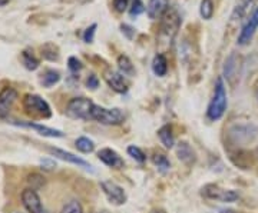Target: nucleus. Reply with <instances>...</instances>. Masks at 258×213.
Listing matches in <instances>:
<instances>
[{
  "instance_id": "nucleus-1",
  "label": "nucleus",
  "mask_w": 258,
  "mask_h": 213,
  "mask_svg": "<svg viewBox=\"0 0 258 213\" xmlns=\"http://www.w3.org/2000/svg\"><path fill=\"white\" fill-rule=\"evenodd\" d=\"M227 106H228V99H227L225 83H224L222 77H218L215 82V89H214L211 102L207 109V118L211 122L220 121L227 111Z\"/></svg>"
},
{
  "instance_id": "nucleus-2",
  "label": "nucleus",
  "mask_w": 258,
  "mask_h": 213,
  "mask_svg": "<svg viewBox=\"0 0 258 213\" xmlns=\"http://www.w3.org/2000/svg\"><path fill=\"white\" fill-rule=\"evenodd\" d=\"M23 109L26 115L35 119H47L52 116L49 103L37 94H26L23 97Z\"/></svg>"
},
{
  "instance_id": "nucleus-3",
  "label": "nucleus",
  "mask_w": 258,
  "mask_h": 213,
  "mask_svg": "<svg viewBox=\"0 0 258 213\" xmlns=\"http://www.w3.org/2000/svg\"><path fill=\"white\" fill-rule=\"evenodd\" d=\"M228 136L235 145L251 143L258 138V126L254 123H234L228 129Z\"/></svg>"
},
{
  "instance_id": "nucleus-4",
  "label": "nucleus",
  "mask_w": 258,
  "mask_h": 213,
  "mask_svg": "<svg viewBox=\"0 0 258 213\" xmlns=\"http://www.w3.org/2000/svg\"><path fill=\"white\" fill-rule=\"evenodd\" d=\"M91 121H96L98 123L106 125V126H118V125L123 123L125 115L118 108L106 109V108H102V106H98V104H93Z\"/></svg>"
},
{
  "instance_id": "nucleus-5",
  "label": "nucleus",
  "mask_w": 258,
  "mask_h": 213,
  "mask_svg": "<svg viewBox=\"0 0 258 213\" xmlns=\"http://www.w3.org/2000/svg\"><path fill=\"white\" fill-rule=\"evenodd\" d=\"M95 103L88 97H74L66 106V115L72 119H81V121H91Z\"/></svg>"
},
{
  "instance_id": "nucleus-6",
  "label": "nucleus",
  "mask_w": 258,
  "mask_h": 213,
  "mask_svg": "<svg viewBox=\"0 0 258 213\" xmlns=\"http://www.w3.org/2000/svg\"><path fill=\"white\" fill-rule=\"evenodd\" d=\"M203 196L210 200H217L222 203H232L240 199V193L232 189H222L218 185H207L203 187Z\"/></svg>"
},
{
  "instance_id": "nucleus-7",
  "label": "nucleus",
  "mask_w": 258,
  "mask_h": 213,
  "mask_svg": "<svg viewBox=\"0 0 258 213\" xmlns=\"http://www.w3.org/2000/svg\"><path fill=\"white\" fill-rule=\"evenodd\" d=\"M101 189L105 196L108 197V200L115 206H122L126 203V192L118 183H115L112 180H103L101 182Z\"/></svg>"
},
{
  "instance_id": "nucleus-8",
  "label": "nucleus",
  "mask_w": 258,
  "mask_h": 213,
  "mask_svg": "<svg viewBox=\"0 0 258 213\" xmlns=\"http://www.w3.org/2000/svg\"><path fill=\"white\" fill-rule=\"evenodd\" d=\"M241 74V59L237 53H231L224 65V77L231 86H235L237 82H240Z\"/></svg>"
},
{
  "instance_id": "nucleus-9",
  "label": "nucleus",
  "mask_w": 258,
  "mask_h": 213,
  "mask_svg": "<svg viewBox=\"0 0 258 213\" xmlns=\"http://www.w3.org/2000/svg\"><path fill=\"white\" fill-rule=\"evenodd\" d=\"M258 30V6L251 13V16L247 19L245 25L241 29L240 35H238V45L240 46H247L249 42L252 40V37Z\"/></svg>"
},
{
  "instance_id": "nucleus-10",
  "label": "nucleus",
  "mask_w": 258,
  "mask_h": 213,
  "mask_svg": "<svg viewBox=\"0 0 258 213\" xmlns=\"http://www.w3.org/2000/svg\"><path fill=\"white\" fill-rule=\"evenodd\" d=\"M22 203L29 213H46V209L40 202V197L35 189H25L22 193Z\"/></svg>"
},
{
  "instance_id": "nucleus-11",
  "label": "nucleus",
  "mask_w": 258,
  "mask_h": 213,
  "mask_svg": "<svg viewBox=\"0 0 258 213\" xmlns=\"http://www.w3.org/2000/svg\"><path fill=\"white\" fill-rule=\"evenodd\" d=\"M18 96V92L13 87H5L0 92V119H3L9 115L10 109L16 102Z\"/></svg>"
},
{
  "instance_id": "nucleus-12",
  "label": "nucleus",
  "mask_w": 258,
  "mask_h": 213,
  "mask_svg": "<svg viewBox=\"0 0 258 213\" xmlns=\"http://www.w3.org/2000/svg\"><path fill=\"white\" fill-rule=\"evenodd\" d=\"M103 77L106 80V83L109 84L112 90H115L116 93H125L128 90V83L123 77V74L119 73V72H115V70H106L103 73Z\"/></svg>"
},
{
  "instance_id": "nucleus-13",
  "label": "nucleus",
  "mask_w": 258,
  "mask_h": 213,
  "mask_svg": "<svg viewBox=\"0 0 258 213\" xmlns=\"http://www.w3.org/2000/svg\"><path fill=\"white\" fill-rule=\"evenodd\" d=\"M47 150H49L50 155H53L55 158L60 159V160H63V162L72 163V165H76V166L79 167H85V169H91V167H92L85 159L79 158V156H76V155L71 153V152H66V150H62V149L57 148H49Z\"/></svg>"
},
{
  "instance_id": "nucleus-14",
  "label": "nucleus",
  "mask_w": 258,
  "mask_h": 213,
  "mask_svg": "<svg viewBox=\"0 0 258 213\" xmlns=\"http://www.w3.org/2000/svg\"><path fill=\"white\" fill-rule=\"evenodd\" d=\"M169 10V0H149L147 6V15L149 19L157 20L165 16Z\"/></svg>"
},
{
  "instance_id": "nucleus-15",
  "label": "nucleus",
  "mask_w": 258,
  "mask_h": 213,
  "mask_svg": "<svg viewBox=\"0 0 258 213\" xmlns=\"http://www.w3.org/2000/svg\"><path fill=\"white\" fill-rule=\"evenodd\" d=\"M98 159L101 160L102 163H105L106 166L112 167V169H120V167H123V159L120 158L115 150H112L109 148L101 149L98 152Z\"/></svg>"
},
{
  "instance_id": "nucleus-16",
  "label": "nucleus",
  "mask_w": 258,
  "mask_h": 213,
  "mask_svg": "<svg viewBox=\"0 0 258 213\" xmlns=\"http://www.w3.org/2000/svg\"><path fill=\"white\" fill-rule=\"evenodd\" d=\"M16 126H22V128H29V129L36 130L39 135L45 136V138H63L64 133L57 129H52V128H47L43 125H39V123H32V122H26V123H15Z\"/></svg>"
},
{
  "instance_id": "nucleus-17",
  "label": "nucleus",
  "mask_w": 258,
  "mask_h": 213,
  "mask_svg": "<svg viewBox=\"0 0 258 213\" xmlns=\"http://www.w3.org/2000/svg\"><path fill=\"white\" fill-rule=\"evenodd\" d=\"M176 156L185 165H194L197 160V153L192 149V146L186 142H179L176 145Z\"/></svg>"
},
{
  "instance_id": "nucleus-18",
  "label": "nucleus",
  "mask_w": 258,
  "mask_h": 213,
  "mask_svg": "<svg viewBox=\"0 0 258 213\" xmlns=\"http://www.w3.org/2000/svg\"><path fill=\"white\" fill-rule=\"evenodd\" d=\"M181 25V19L176 15L175 12H169L164 16V22H162V30L166 35H171V37L176 33V30L179 29Z\"/></svg>"
},
{
  "instance_id": "nucleus-19",
  "label": "nucleus",
  "mask_w": 258,
  "mask_h": 213,
  "mask_svg": "<svg viewBox=\"0 0 258 213\" xmlns=\"http://www.w3.org/2000/svg\"><path fill=\"white\" fill-rule=\"evenodd\" d=\"M158 138L161 140V143L165 146L166 149H172L175 146V139H174V133H172V128L169 125L162 126L158 130Z\"/></svg>"
},
{
  "instance_id": "nucleus-20",
  "label": "nucleus",
  "mask_w": 258,
  "mask_h": 213,
  "mask_svg": "<svg viewBox=\"0 0 258 213\" xmlns=\"http://www.w3.org/2000/svg\"><path fill=\"white\" fill-rule=\"evenodd\" d=\"M152 72L157 74L158 77L165 76L168 72V60L164 55H157L152 60Z\"/></svg>"
},
{
  "instance_id": "nucleus-21",
  "label": "nucleus",
  "mask_w": 258,
  "mask_h": 213,
  "mask_svg": "<svg viewBox=\"0 0 258 213\" xmlns=\"http://www.w3.org/2000/svg\"><path fill=\"white\" fill-rule=\"evenodd\" d=\"M118 67H119L120 73L125 74V76H134L135 74V67H134L128 56L120 55L118 57Z\"/></svg>"
},
{
  "instance_id": "nucleus-22",
  "label": "nucleus",
  "mask_w": 258,
  "mask_h": 213,
  "mask_svg": "<svg viewBox=\"0 0 258 213\" xmlns=\"http://www.w3.org/2000/svg\"><path fill=\"white\" fill-rule=\"evenodd\" d=\"M59 80H60V73L56 70H47L45 74H42V84L45 87H52L56 83H59Z\"/></svg>"
},
{
  "instance_id": "nucleus-23",
  "label": "nucleus",
  "mask_w": 258,
  "mask_h": 213,
  "mask_svg": "<svg viewBox=\"0 0 258 213\" xmlns=\"http://www.w3.org/2000/svg\"><path fill=\"white\" fill-rule=\"evenodd\" d=\"M75 146H76V149L79 152H82V153H92L93 150H95V143L89 138H85V136L76 139Z\"/></svg>"
},
{
  "instance_id": "nucleus-24",
  "label": "nucleus",
  "mask_w": 258,
  "mask_h": 213,
  "mask_svg": "<svg viewBox=\"0 0 258 213\" xmlns=\"http://www.w3.org/2000/svg\"><path fill=\"white\" fill-rule=\"evenodd\" d=\"M214 0H203L201 2V6H200V15L201 18L205 20H210L214 16Z\"/></svg>"
},
{
  "instance_id": "nucleus-25",
  "label": "nucleus",
  "mask_w": 258,
  "mask_h": 213,
  "mask_svg": "<svg viewBox=\"0 0 258 213\" xmlns=\"http://www.w3.org/2000/svg\"><path fill=\"white\" fill-rule=\"evenodd\" d=\"M22 62H23V65H25V67L28 70H36L37 67H39V60L28 50H25L22 53Z\"/></svg>"
},
{
  "instance_id": "nucleus-26",
  "label": "nucleus",
  "mask_w": 258,
  "mask_h": 213,
  "mask_svg": "<svg viewBox=\"0 0 258 213\" xmlns=\"http://www.w3.org/2000/svg\"><path fill=\"white\" fill-rule=\"evenodd\" d=\"M152 162H154L155 166H158L159 169H162V170H168V169L171 167V163H169L168 158H166L164 153H159V152H155V153H154Z\"/></svg>"
},
{
  "instance_id": "nucleus-27",
  "label": "nucleus",
  "mask_w": 258,
  "mask_h": 213,
  "mask_svg": "<svg viewBox=\"0 0 258 213\" xmlns=\"http://www.w3.org/2000/svg\"><path fill=\"white\" fill-rule=\"evenodd\" d=\"M60 213H83L82 204H81L79 200H76V199H74V200H69V202L62 207Z\"/></svg>"
},
{
  "instance_id": "nucleus-28",
  "label": "nucleus",
  "mask_w": 258,
  "mask_h": 213,
  "mask_svg": "<svg viewBox=\"0 0 258 213\" xmlns=\"http://www.w3.org/2000/svg\"><path fill=\"white\" fill-rule=\"evenodd\" d=\"M128 155L132 159H135L137 162H139V163H144V162L147 160V155L144 153V150H142V149H139L138 146H135V145L129 146Z\"/></svg>"
},
{
  "instance_id": "nucleus-29",
  "label": "nucleus",
  "mask_w": 258,
  "mask_h": 213,
  "mask_svg": "<svg viewBox=\"0 0 258 213\" xmlns=\"http://www.w3.org/2000/svg\"><path fill=\"white\" fill-rule=\"evenodd\" d=\"M145 10L147 9H145L142 0H132V6L129 9V15H131V18H138L139 15H142Z\"/></svg>"
},
{
  "instance_id": "nucleus-30",
  "label": "nucleus",
  "mask_w": 258,
  "mask_h": 213,
  "mask_svg": "<svg viewBox=\"0 0 258 213\" xmlns=\"http://www.w3.org/2000/svg\"><path fill=\"white\" fill-rule=\"evenodd\" d=\"M68 67L71 69V72H79L83 67V65L78 57H74V56H72V57H69V60H68Z\"/></svg>"
},
{
  "instance_id": "nucleus-31",
  "label": "nucleus",
  "mask_w": 258,
  "mask_h": 213,
  "mask_svg": "<svg viewBox=\"0 0 258 213\" xmlns=\"http://www.w3.org/2000/svg\"><path fill=\"white\" fill-rule=\"evenodd\" d=\"M95 32H96V25L93 23V25H91L89 28L85 30V33H83V42L85 43H92Z\"/></svg>"
},
{
  "instance_id": "nucleus-32",
  "label": "nucleus",
  "mask_w": 258,
  "mask_h": 213,
  "mask_svg": "<svg viewBox=\"0 0 258 213\" xmlns=\"http://www.w3.org/2000/svg\"><path fill=\"white\" fill-rule=\"evenodd\" d=\"M129 0H112L113 9L116 10L118 13H123L125 10L128 9Z\"/></svg>"
},
{
  "instance_id": "nucleus-33",
  "label": "nucleus",
  "mask_w": 258,
  "mask_h": 213,
  "mask_svg": "<svg viewBox=\"0 0 258 213\" xmlns=\"http://www.w3.org/2000/svg\"><path fill=\"white\" fill-rule=\"evenodd\" d=\"M86 86H88L89 89H96V87L99 86V80H98V77H96L95 74H91V76L88 77V80H86Z\"/></svg>"
},
{
  "instance_id": "nucleus-34",
  "label": "nucleus",
  "mask_w": 258,
  "mask_h": 213,
  "mask_svg": "<svg viewBox=\"0 0 258 213\" xmlns=\"http://www.w3.org/2000/svg\"><path fill=\"white\" fill-rule=\"evenodd\" d=\"M120 29H122V33H125L128 39H132L134 33H135V32H134V29L129 28L128 25H122V26H120Z\"/></svg>"
},
{
  "instance_id": "nucleus-35",
  "label": "nucleus",
  "mask_w": 258,
  "mask_h": 213,
  "mask_svg": "<svg viewBox=\"0 0 258 213\" xmlns=\"http://www.w3.org/2000/svg\"><path fill=\"white\" fill-rule=\"evenodd\" d=\"M8 3H9V0H0V8L5 6V5H8Z\"/></svg>"
},
{
  "instance_id": "nucleus-36",
  "label": "nucleus",
  "mask_w": 258,
  "mask_h": 213,
  "mask_svg": "<svg viewBox=\"0 0 258 213\" xmlns=\"http://www.w3.org/2000/svg\"><path fill=\"white\" fill-rule=\"evenodd\" d=\"M255 158H257V159H258V148H257V149H255Z\"/></svg>"
},
{
  "instance_id": "nucleus-37",
  "label": "nucleus",
  "mask_w": 258,
  "mask_h": 213,
  "mask_svg": "<svg viewBox=\"0 0 258 213\" xmlns=\"http://www.w3.org/2000/svg\"><path fill=\"white\" fill-rule=\"evenodd\" d=\"M96 213H109V212H106V210H102V212H96Z\"/></svg>"
},
{
  "instance_id": "nucleus-38",
  "label": "nucleus",
  "mask_w": 258,
  "mask_h": 213,
  "mask_svg": "<svg viewBox=\"0 0 258 213\" xmlns=\"http://www.w3.org/2000/svg\"><path fill=\"white\" fill-rule=\"evenodd\" d=\"M257 97H258V89H257Z\"/></svg>"
}]
</instances>
